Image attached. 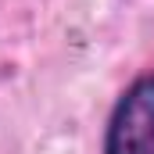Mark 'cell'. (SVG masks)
Returning <instances> with one entry per match:
<instances>
[{
  "label": "cell",
  "instance_id": "cell-1",
  "mask_svg": "<svg viewBox=\"0 0 154 154\" xmlns=\"http://www.w3.org/2000/svg\"><path fill=\"white\" fill-rule=\"evenodd\" d=\"M104 154H154V72L136 75L115 100Z\"/></svg>",
  "mask_w": 154,
  "mask_h": 154
}]
</instances>
